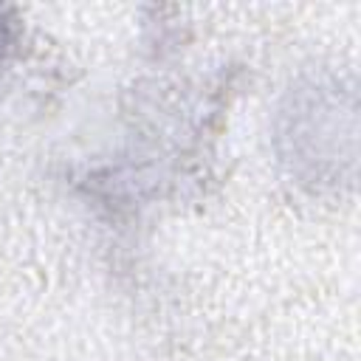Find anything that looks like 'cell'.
<instances>
[{
    "label": "cell",
    "instance_id": "cell-1",
    "mask_svg": "<svg viewBox=\"0 0 361 361\" xmlns=\"http://www.w3.org/2000/svg\"><path fill=\"white\" fill-rule=\"evenodd\" d=\"M11 45H14V17L0 6V62L6 59Z\"/></svg>",
    "mask_w": 361,
    "mask_h": 361
}]
</instances>
